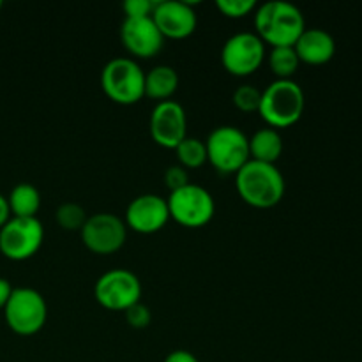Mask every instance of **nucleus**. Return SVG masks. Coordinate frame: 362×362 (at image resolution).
<instances>
[{
  "mask_svg": "<svg viewBox=\"0 0 362 362\" xmlns=\"http://www.w3.org/2000/svg\"><path fill=\"white\" fill-rule=\"evenodd\" d=\"M101 87L110 101L122 106L136 105L145 98V73L136 60L117 57L103 67Z\"/></svg>",
  "mask_w": 362,
  "mask_h": 362,
  "instance_id": "obj_4",
  "label": "nucleus"
},
{
  "mask_svg": "<svg viewBox=\"0 0 362 362\" xmlns=\"http://www.w3.org/2000/svg\"><path fill=\"white\" fill-rule=\"evenodd\" d=\"M175 154L182 168H200L207 161L205 141L198 140V138H184L175 147Z\"/></svg>",
  "mask_w": 362,
  "mask_h": 362,
  "instance_id": "obj_21",
  "label": "nucleus"
},
{
  "mask_svg": "<svg viewBox=\"0 0 362 362\" xmlns=\"http://www.w3.org/2000/svg\"><path fill=\"white\" fill-rule=\"evenodd\" d=\"M235 175L237 191L251 207L271 209L283 200L285 179L276 165L250 159Z\"/></svg>",
  "mask_w": 362,
  "mask_h": 362,
  "instance_id": "obj_2",
  "label": "nucleus"
},
{
  "mask_svg": "<svg viewBox=\"0 0 362 362\" xmlns=\"http://www.w3.org/2000/svg\"><path fill=\"white\" fill-rule=\"evenodd\" d=\"M80 233L88 251L95 255H112L126 244L127 226L119 216L99 212L87 219Z\"/></svg>",
  "mask_w": 362,
  "mask_h": 362,
  "instance_id": "obj_10",
  "label": "nucleus"
},
{
  "mask_svg": "<svg viewBox=\"0 0 362 362\" xmlns=\"http://www.w3.org/2000/svg\"><path fill=\"white\" fill-rule=\"evenodd\" d=\"M255 27L258 37L272 48L293 46L306 30V21L299 7L283 0L262 4L255 14Z\"/></svg>",
  "mask_w": 362,
  "mask_h": 362,
  "instance_id": "obj_1",
  "label": "nucleus"
},
{
  "mask_svg": "<svg viewBox=\"0 0 362 362\" xmlns=\"http://www.w3.org/2000/svg\"><path fill=\"white\" fill-rule=\"evenodd\" d=\"M151 136L159 147L173 148L187 136L186 112L177 101H163L156 105L151 115Z\"/></svg>",
  "mask_w": 362,
  "mask_h": 362,
  "instance_id": "obj_12",
  "label": "nucleus"
},
{
  "mask_svg": "<svg viewBox=\"0 0 362 362\" xmlns=\"http://www.w3.org/2000/svg\"><path fill=\"white\" fill-rule=\"evenodd\" d=\"M283 152V138L278 129L264 127L257 131L250 140V158L253 161L276 165Z\"/></svg>",
  "mask_w": 362,
  "mask_h": 362,
  "instance_id": "obj_17",
  "label": "nucleus"
},
{
  "mask_svg": "<svg viewBox=\"0 0 362 362\" xmlns=\"http://www.w3.org/2000/svg\"><path fill=\"white\" fill-rule=\"evenodd\" d=\"M207 161L221 173H237L250 161V138L233 126H219L209 134Z\"/></svg>",
  "mask_w": 362,
  "mask_h": 362,
  "instance_id": "obj_5",
  "label": "nucleus"
},
{
  "mask_svg": "<svg viewBox=\"0 0 362 362\" xmlns=\"http://www.w3.org/2000/svg\"><path fill=\"white\" fill-rule=\"evenodd\" d=\"M0 9H2V2H0Z\"/></svg>",
  "mask_w": 362,
  "mask_h": 362,
  "instance_id": "obj_31",
  "label": "nucleus"
},
{
  "mask_svg": "<svg viewBox=\"0 0 362 362\" xmlns=\"http://www.w3.org/2000/svg\"><path fill=\"white\" fill-rule=\"evenodd\" d=\"M304 106L306 98L299 83L293 80H276L262 92L258 113L272 129H283L299 122Z\"/></svg>",
  "mask_w": 362,
  "mask_h": 362,
  "instance_id": "obj_3",
  "label": "nucleus"
},
{
  "mask_svg": "<svg viewBox=\"0 0 362 362\" xmlns=\"http://www.w3.org/2000/svg\"><path fill=\"white\" fill-rule=\"evenodd\" d=\"M126 320L133 329H145L152 320V313L144 303H136L126 310Z\"/></svg>",
  "mask_w": 362,
  "mask_h": 362,
  "instance_id": "obj_25",
  "label": "nucleus"
},
{
  "mask_svg": "<svg viewBox=\"0 0 362 362\" xmlns=\"http://www.w3.org/2000/svg\"><path fill=\"white\" fill-rule=\"evenodd\" d=\"M168 219V204L159 194H140L127 205L126 226L144 235L163 230Z\"/></svg>",
  "mask_w": 362,
  "mask_h": 362,
  "instance_id": "obj_14",
  "label": "nucleus"
},
{
  "mask_svg": "<svg viewBox=\"0 0 362 362\" xmlns=\"http://www.w3.org/2000/svg\"><path fill=\"white\" fill-rule=\"evenodd\" d=\"M216 7L226 18L237 20V18H244L250 13H253L255 7H257V2L255 0H218Z\"/></svg>",
  "mask_w": 362,
  "mask_h": 362,
  "instance_id": "obj_24",
  "label": "nucleus"
},
{
  "mask_svg": "<svg viewBox=\"0 0 362 362\" xmlns=\"http://www.w3.org/2000/svg\"><path fill=\"white\" fill-rule=\"evenodd\" d=\"M265 59V45L257 34L239 32L225 42L221 49V62L233 76H250Z\"/></svg>",
  "mask_w": 362,
  "mask_h": 362,
  "instance_id": "obj_11",
  "label": "nucleus"
},
{
  "mask_svg": "<svg viewBox=\"0 0 362 362\" xmlns=\"http://www.w3.org/2000/svg\"><path fill=\"white\" fill-rule=\"evenodd\" d=\"M87 219L85 209L78 204H62L57 209V223L60 225V228L69 230V232L83 228Z\"/></svg>",
  "mask_w": 362,
  "mask_h": 362,
  "instance_id": "obj_22",
  "label": "nucleus"
},
{
  "mask_svg": "<svg viewBox=\"0 0 362 362\" xmlns=\"http://www.w3.org/2000/svg\"><path fill=\"white\" fill-rule=\"evenodd\" d=\"M299 62L310 66H322L327 64L336 53L334 37L324 28H306L293 45Z\"/></svg>",
  "mask_w": 362,
  "mask_h": 362,
  "instance_id": "obj_16",
  "label": "nucleus"
},
{
  "mask_svg": "<svg viewBox=\"0 0 362 362\" xmlns=\"http://www.w3.org/2000/svg\"><path fill=\"white\" fill-rule=\"evenodd\" d=\"M7 204L13 218H35L41 207V193L32 184L21 182L13 187L7 197Z\"/></svg>",
  "mask_w": 362,
  "mask_h": 362,
  "instance_id": "obj_19",
  "label": "nucleus"
},
{
  "mask_svg": "<svg viewBox=\"0 0 362 362\" xmlns=\"http://www.w3.org/2000/svg\"><path fill=\"white\" fill-rule=\"evenodd\" d=\"M165 184L168 186L170 193L187 186V184H189V175H187L186 168H182L180 165L170 166V168L165 172Z\"/></svg>",
  "mask_w": 362,
  "mask_h": 362,
  "instance_id": "obj_27",
  "label": "nucleus"
},
{
  "mask_svg": "<svg viewBox=\"0 0 362 362\" xmlns=\"http://www.w3.org/2000/svg\"><path fill=\"white\" fill-rule=\"evenodd\" d=\"M179 87V74L170 66H156L145 74V95L158 103L170 101Z\"/></svg>",
  "mask_w": 362,
  "mask_h": 362,
  "instance_id": "obj_18",
  "label": "nucleus"
},
{
  "mask_svg": "<svg viewBox=\"0 0 362 362\" xmlns=\"http://www.w3.org/2000/svg\"><path fill=\"white\" fill-rule=\"evenodd\" d=\"M156 2L152 0H126L122 4V9L126 18H148L152 16Z\"/></svg>",
  "mask_w": 362,
  "mask_h": 362,
  "instance_id": "obj_26",
  "label": "nucleus"
},
{
  "mask_svg": "<svg viewBox=\"0 0 362 362\" xmlns=\"http://www.w3.org/2000/svg\"><path fill=\"white\" fill-rule=\"evenodd\" d=\"M4 317L13 332L20 336H34L45 327L48 306L37 290L13 288V293L4 308Z\"/></svg>",
  "mask_w": 362,
  "mask_h": 362,
  "instance_id": "obj_6",
  "label": "nucleus"
},
{
  "mask_svg": "<svg viewBox=\"0 0 362 362\" xmlns=\"http://www.w3.org/2000/svg\"><path fill=\"white\" fill-rule=\"evenodd\" d=\"M94 296L105 310L126 311L140 303L141 283L138 276L127 269H112L95 281Z\"/></svg>",
  "mask_w": 362,
  "mask_h": 362,
  "instance_id": "obj_9",
  "label": "nucleus"
},
{
  "mask_svg": "<svg viewBox=\"0 0 362 362\" xmlns=\"http://www.w3.org/2000/svg\"><path fill=\"white\" fill-rule=\"evenodd\" d=\"M299 64V57H297L293 46L272 48L271 55H269V66H271L272 73L278 76V80H292Z\"/></svg>",
  "mask_w": 362,
  "mask_h": 362,
  "instance_id": "obj_20",
  "label": "nucleus"
},
{
  "mask_svg": "<svg viewBox=\"0 0 362 362\" xmlns=\"http://www.w3.org/2000/svg\"><path fill=\"white\" fill-rule=\"evenodd\" d=\"M11 293H13V286H11V283L7 281V279L0 278V310H4V308H6Z\"/></svg>",
  "mask_w": 362,
  "mask_h": 362,
  "instance_id": "obj_29",
  "label": "nucleus"
},
{
  "mask_svg": "<svg viewBox=\"0 0 362 362\" xmlns=\"http://www.w3.org/2000/svg\"><path fill=\"white\" fill-rule=\"evenodd\" d=\"M170 218L186 228H202L214 218L216 204L212 194L198 184H187L172 191L166 198Z\"/></svg>",
  "mask_w": 362,
  "mask_h": 362,
  "instance_id": "obj_7",
  "label": "nucleus"
},
{
  "mask_svg": "<svg viewBox=\"0 0 362 362\" xmlns=\"http://www.w3.org/2000/svg\"><path fill=\"white\" fill-rule=\"evenodd\" d=\"M9 219H11L9 204H7V198L4 197V194H0V228H2Z\"/></svg>",
  "mask_w": 362,
  "mask_h": 362,
  "instance_id": "obj_30",
  "label": "nucleus"
},
{
  "mask_svg": "<svg viewBox=\"0 0 362 362\" xmlns=\"http://www.w3.org/2000/svg\"><path fill=\"white\" fill-rule=\"evenodd\" d=\"M120 41L131 55L140 57V59H151L161 52L165 37L156 27L152 16L126 18L120 27Z\"/></svg>",
  "mask_w": 362,
  "mask_h": 362,
  "instance_id": "obj_15",
  "label": "nucleus"
},
{
  "mask_svg": "<svg viewBox=\"0 0 362 362\" xmlns=\"http://www.w3.org/2000/svg\"><path fill=\"white\" fill-rule=\"evenodd\" d=\"M165 362H200L194 357V354L187 352V350H173Z\"/></svg>",
  "mask_w": 362,
  "mask_h": 362,
  "instance_id": "obj_28",
  "label": "nucleus"
},
{
  "mask_svg": "<svg viewBox=\"0 0 362 362\" xmlns=\"http://www.w3.org/2000/svg\"><path fill=\"white\" fill-rule=\"evenodd\" d=\"M262 92L257 87L251 85H240L235 92H233V105L237 110L243 113H253L260 110Z\"/></svg>",
  "mask_w": 362,
  "mask_h": 362,
  "instance_id": "obj_23",
  "label": "nucleus"
},
{
  "mask_svg": "<svg viewBox=\"0 0 362 362\" xmlns=\"http://www.w3.org/2000/svg\"><path fill=\"white\" fill-rule=\"evenodd\" d=\"M45 228L37 218H11L0 228V253L13 262L34 257L42 246Z\"/></svg>",
  "mask_w": 362,
  "mask_h": 362,
  "instance_id": "obj_8",
  "label": "nucleus"
},
{
  "mask_svg": "<svg viewBox=\"0 0 362 362\" xmlns=\"http://www.w3.org/2000/svg\"><path fill=\"white\" fill-rule=\"evenodd\" d=\"M152 20L163 37L186 39L197 30V13L187 2L159 0L152 11Z\"/></svg>",
  "mask_w": 362,
  "mask_h": 362,
  "instance_id": "obj_13",
  "label": "nucleus"
}]
</instances>
